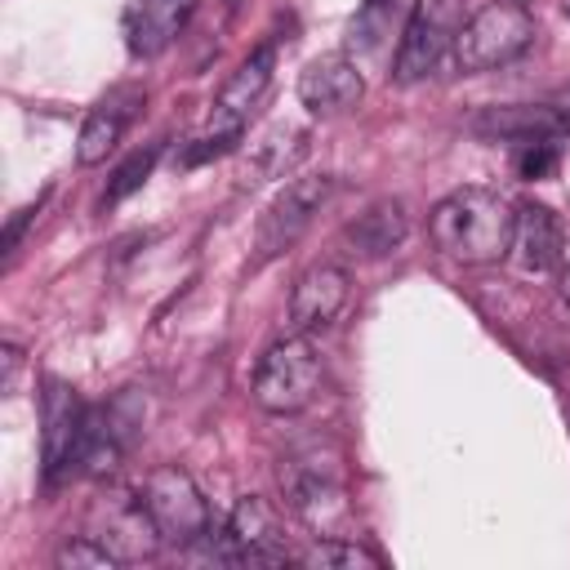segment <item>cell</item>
<instances>
[{
    "instance_id": "1",
    "label": "cell",
    "mask_w": 570,
    "mask_h": 570,
    "mask_svg": "<svg viewBox=\"0 0 570 570\" xmlns=\"http://www.w3.org/2000/svg\"><path fill=\"white\" fill-rule=\"evenodd\" d=\"M512 227L517 209L490 187H459L428 218L436 249L459 263H499L512 249Z\"/></svg>"
},
{
    "instance_id": "2",
    "label": "cell",
    "mask_w": 570,
    "mask_h": 570,
    "mask_svg": "<svg viewBox=\"0 0 570 570\" xmlns=\"http://www.w3.org/2000/svg\"><path fill=\"white\" fill-rule=\"evenodd\" d=\"M281 494L289 503V512L321 530V534H334V525L347 521V481H343V459L334 450H298L289 459H281Z\"/></svg>"
},
{
    "instance_id": "3",
    "label": "cell",
    "mask_w": 570,
    "mask_h": 570,
    "mask_svg": "<svg viewBox=\"0 0 570 570\" xmlns=\"http://www.w3.org/2000/svg\"><path fill=\"white\" fill-rule=\"evenodd\" d=\"M325 379V365L312 347L307 334H285L281 343H272L254 370V401L267 414H298L303 405L316 401Z\"/></svg>"
},
{
    "instance_id": "4",
    "label": "cell",
    "mask_w": 570,
    "mask_h": 570,
    "mask_svg": "<svg viewBox=\"0 0 570 570\" xmlns=\"http://www.w3.org/2000/svg\"><path fill=\"white\" fill-rule=\"evenodd\" d=\"M534 45V18L517 0H494L476 9L454 36V62L463 71H494Z\"/></svg>"
},
{
    "instance_id": "5",
    "label": "cell",
    "mask_w": 570,
    "mask_h": 570,
    "mask_svg": "<svg viewBox=\"0 0 570 570\" xmlns=\"http://www.w3.org/2000/svg\"><path fill=\"white\" fill-rule=\"evenodd\" d=\"M205 548L223 566H285L289 561L281 512L258 494L236 499V508L227 512L223 530H209Z\"/></svg>"
},
{
    "instance_id": "6",
    "label": "cell",
    "mask_w": 570,
    "mask_h": 570,
    "mask_svg": "<svg viewBox=\"0 0 570 570\" xmlns=\"http://www.w3.org/2000/svg\"><path fill=\"white\" fill-rule=\"evenodd\" d=\"M463 27V0H414L405 27H401V45H396V62H392V80L396 85H419L428 80L441 58L454 49V36Z\"/></svg>"
},
{
    "instance_id": "7",
    "label": "cell",
    "mask_w": 570,
    "mask_h": 570,
    "mask_svg": "<svg viewBox=\"0 0 570 570\" xmlns=\"http://www.w3.org/2000/svg\"><path fill=\"white\" fill-rule=\"evenodd\" d=\"M142 499H147V512L169 548H200L209 539V530H214L209 503L183 468H174V463L156 468L142 485Z\"/></svg>"
},
{
    "instance_id": "8",
    "label": "cell",
    "mask_w": 570,
    "mask_h": 570,
    "mask_svg": "<svg viewBox=\"0 0 570 570\" xmlns=\"http://www.w3.org/2000/svg\"><path fill=\"white\" fill-rule=\"evenodd\" d=\"M330 187H334V178H325V174L289 178V183L272 196V205L263 209V218H258V227H254V258H249V267H263V263L281 258V254L312 227L316 209L330 200Z\"/></svg>"
},
{
    "instance_id": "9",
    "label": "cell",
    "mask_w": 570,
    "mask_h": 570,
    "mask_svg": "<svg viewBox=\"0 0 570 570\" xmlns=\"http://www.w3.org/2000/svg\"><path fill=\"white\" fill-rule=\"evenodd\" d=\"M40 419H45V432H40V472H45V485H62L71 472H80L89 405L62 379H45Z\"/></svg>"
},
{
    "instance_id": "10",
    "label": "cell",
    "mask_w": 570,
    "mask_h": 570,
    "mask_svg": "<svg viewBox=\"0 0 570 570\" xmlns=\"http://www.w3.org/2000/svg\"><path fill=\"white\" fill-rule=\"evenodd\" d=\"M89 534L120 561H147L156 557V548L165 543L151 512H147V499L134 494V490H107L94 508H89Z\"/></svg>"
},
{
    "instance_id": "11",
    "label": "cell",
    "mask_w": 570,
    "mask_h": 570,
    "mask_svg": "<svg viewBox=\"0 0 570 570\" xmlns=\"http://www.w3.org/2000/svg\"><path fill=\"white\" fill-rule=\"evenodd\" d=\"M138 428H142V405H138L134 392L116 396L111 405H94V410H89V428H85L80 472H89V476H107V472L125 459V450L134 445Z\"/></svg>"
},
{
    "instance_id": "12",
    "label": "cell",
    "mask_w": 570,
    "mask_h": 570,
    "mask_svg": "<svg viewBox=\"0 0 570 570\" xmlns=\"http://www.w3.org/2000/svg\"><path fill=\"white\" fill-rule=\"evenodd\" d=\"M272 67H276V45L272 40H263L236 71H232V80L218 89V98H214V111H209V125L205 129H218V134H236V138H245V120L254 116V107L263 102V94H267V85H272Z\"/></svg>"
},
{
    "instance_id": "13",
    "label": "cell",
    "mask_w": 570,
    "mask_h": 570,
    "mask_svg": "<svg viewBox=\"0 0 570 570\" xmlns=\"http://www.w3.org/2000/svg\"><path fill=\"white\" fill-rule=\"evenodd\" d=\"M468 129L490 142H530V138H566L570 111L552 102H508V107H481L468 116Z\"/></svg>"
},
{
    "instance_id": "14",
    "label": "cell",
    "mask_w": 570,
    "mask_h": 570,
    "mask_svg": "<svg viewBox=\"0 0 570 570\" xmlns=\"http://www.w3.org/2000/svg\"><path fill=\"white\" fill-rule=\"evenodd\" d=\"M365 94V80L356 71L352 58L343 53H325V58H312L298 76V102L312 111V116H338L347 107H356Z\"/></svg>"
},
{
    "instance_id": "15",
    "label": "cell",
    "mask_w": 570,
    "mask_h": 570,
    "mask_svg": "<svg viewBox=\"0 0 570 570\" xmlns=\"http://www.w3.org/2000/svg\"><path fill=\"white\" fill-rule=\"evenodd\" d=\"M343 303H347V272L334 263H316L294 281L285 325H289V334H312V330L330 325Z\"/></svg>"
},
{
    "instance_id": "16",
    "label": "cell",
    "mask_w": 570,
    "mask_h": 570,
    "mask_svg": "<svg viewBox=\"0 0 570 570\" xmlns=\"http://www.w3.org/2000/svg\"><path fill=\"white\" fill-rule=\"evenodd\" d=\"M512 263L525 272V276H543L561 263L566 254V236H561V218L539 205V200H525L517 205V227H512Z\"/></svg>"
},
{
    "instance_id": "17",
    "label": "cell",
    "mask_w": 570,
    "mask_h": 570,
    "mask_svg": "<svg viewBox=\"0 0 570 570\" xmlns=\"http://www.w3.org/2000/svg\"><path fill=\"white\" fill-rule=\"evenodd\" d=\"M196 13V0H129L125 9V45L134 58H156L165 53L187 18Z\"/></svg>"
},
{
    "instance_id": "18",
    "label": "cell",
    "mask_w": 570,
    "mask_h": 570,
    "mask_svg": "<svg viewBox=\"0 0 570 570\" xmlns=\"http://www.w3.org/2000/svg\"><path fill=\"white\" fill-rule=\"evenodd\" d=\"M307 156V129L303 125H267L240 156V169H236V183L240 187H263L272 178H285L298 160Z\"/></svg>"
},
{
    "instance_id": "19",
    "label": "cell",
    "mask_w": 570,
    "mask_h": 570,
    "mask_svg": "<svg viewBox=\"0 0 570 570\" xmlns=\"http://www.w3.org/2000/svg\"><path fill=\"white\" fill-rule=\"evenodd\" d=\"M138 107H142V89H134V85H120L102 102H94L85 125H80V138H76V160L80 165H102L107 151L129 129V120L138 116Z\"/></svg>"
},
{
    "instance_id": "20",
    "label": "cell",
    "mask_w": 570,
    "mask_h": 570,
    "mask_svg": "<svg viewBox=\"0 0 570 570\" xmlns=\"http://www.w3.org/2000/svg\"><path fill=\"white\" fill-rule=\"evenodd\" d=\"M405 232H410L405 205H401V200H374V205H365V209L343 227V245H347V254H356V258H387L392 249H401Z\"/></svg>"
},
{
    "instance_id": "21",
    "label": "cell",
    "mask_w": 570,
    "mask_h": 570,
    "mask_svg": "<svg viewBox=\"0 0 570 570\" xmlns=\"http://www.w3.org/2000/svg\"><path fill=\"white\" fill-rule=\"evenodd\" d=\"M298 561L303 566H312V570H379L383 561H379V552H370L365 543H352V539H338V534H330V539H316V543H307L303 552H298Z\"/></svg>"
},
{
    "instance_id": "22",
    "label": "cell",
    "mask_w": 570,
    "mask_h": 570,
    "mask_svg": "<svg viewBox=\"0 0 570 570\" xmlns=\"http://www.w3.org/2000/svg\"><path fill=\"white\" fill-rule=\"evenodd\" d=\"M156 160H160V142H151V147H142V151H134L116 174H111V183H107V191H102V205H120L125 196H134L147 178H151V169H156Z\"/></svg>"
},
{
    "instance_id": "23",
    "label": "cell",
    "mask_w": 570,
    "mask_h": 570,
    "mask_svg": "<svg viewBox=\"0 0 570 570\" xmlns=\"http://www.w3.org/2000/svg\"><path fill=\"white\" fill-rule=\"evenodd\" d=\"M517 174L525 183H539V178H552L561 169V147L557 138H530V142H517V156H512Z\"/></svg>"
},
{
    "instance_id": "24",
    "label": "cell",
    "mask_w": 570,
    "mask_h": 570,
    "mask_svg": "<svg viewBox=\"0 0 570 570\" xmlns=\"http://www.w3.org/2000/svg\"><path fill=\"white\" fill-rule=\"evenodd\" d=\"M387 22H392V0L387 4H374V0H365L361 4V13L352 18V31H347V49H379L383 45V36H387Z\"/></svg>"
},
{
    "instance_id": "25",
    "label": "cell",
    "mask_w": 570,
    "mask_h": 570,
    "mask_svg": "<svg viewBox=\"0 0 570 570\" xmlns=\"http://www.w3.org/2000/svg\"><path fill=\"white\" fill-rule=\"evenodd\" d=\"M53 566L58 570H111V566H120L94 534H80V539H71V543H62L58 552H53Z\"/></svg>"
},
{
    "instance_id": "26",
    "label": "cell",
    "mask_w": 570,
    "mask_h": 570,
    "mask_svg": "<svg viewBox=\"0 0 570 570\" xmlns=\"http://www.w3.org/2000/svg\"><path fill=\"white\" fill-rule=\"evenodd\" d=\"M40 205H45V196H36L31 205H22V209H13V218L4 223V236H0V254H13L18 249V240H22V232H27V223L40 214Z\"/></svg>"
},
{
    "instance_id": "27",
    "label": "cell",
    "mask_w": 570,
    "mask_h": 570,
    "mask_svg": "<svg viewBox=\"0 0 570 570\" xmlns=\"http://www.w3.org/2000/svg\"><path fill=\"white\" fill-rule=\"evenodd\" d=\"M0 361H4V379H0V387H4V392H13V383H18V370H22V352H18L13 343H4Z\"/></svg>"
},
{
    "instance_id": "28",
    "label": "cell",
    "mask_w": 570,
    "mask_h": 570,
    "mask_svg": "<svg viewBox=\"0 0 570 570\" xmlns=\"http://www.w3.org/2000/svg\"><path fill=\"white\" fill-rule=\"evenodd\" d=\"M561 303L570 307V263H566V272H561Z\"/></svg>"
},
{
    "instance_id": "29",
    "label": "cell",
    "mask_w": 570,
    "mask_h": 570,
    "mask_svg": "<svg viewBox=\"0 0 570 570\" xmlns=\"http://www.w3.org/2000/svg\"><path fill=\"white\" fill-rule=\"evenodd\" d=\"M374 4H387V0H374Z\"/></svg>"
},
{
    "instance_id": "30",
    "label": "cell",
    "mask_w": 570,
    "mask_h": 570,
    "mask_svg": "<svg viewBox=\"0 0 570 570\" xmlns=\"http://www.w3.org/2000/svg\"><path fill=\"white\" fill-rule=\"evenodd\" d=\"M517 4H521V0H517Z\"/></svg>"
}]
</instances>
